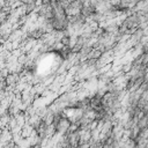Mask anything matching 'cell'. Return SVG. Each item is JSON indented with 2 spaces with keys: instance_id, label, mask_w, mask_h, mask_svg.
<instances>
[{
  "instance_id": "cell-1",
  "label": "cell",
  "mask_w": 148,
  "mask_h": 148,
  "mask_svg": "<svg viewBox=\"0 0 148 148\" xmlns=\"http://www.w3.org/2000/svg\"><path fill=\"white\" fill-rule=\"evenodd\" d=\"M140 130H145V128H148V116H146V114H142L139 119H138V121H136V124H135Z\"/></svg>"
},
{
  "instance_id": "cell-2",
  "label": "cell",
  "mask_w": 148,
  "mask_h": 148,
  "mask_svg": "<svg viewBox=\"0 0 148 148\" xmlns=\"http://www.w3.org/2000/svg\"><path fill=\"white\" fill-rule=\"evenodd\" d=\"M30 148H39V146H38V145H35V146H32V147H30Z\"/></svg>"
}]
</instances>
